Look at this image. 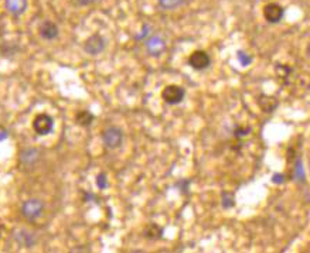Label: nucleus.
<instances>
[{
  "instance_id": "1",
  "label": "nucleus",
  "mask_w": 310,
  "mask_h": 253,
  "mask_svg": "<svg viewBox=\"0 0 310 253\" xmlns=\"http://www.w3.org/2000/svg\"><path fill=\"white\" fill-rule=\"evenodd\" d=\"M186 97V91L184 88L179 86V85H167L163 91H161V98L166 103L169 105H177L180 103Z\"/></svg>"
},
{
  "instance_id": "2",
  "label": "nucleus",
  "mask_w": 310,
  "mask_h": 253,
  "mask_svg": "<svg viewBox=\"0 0 310 253\" xmlns=\"http://www.w3.org/2000/svg\"><path fill=\"white\" fill-rule=\"evenodd\" d=\"M102 140L108 149H118L124 142V132L116 126H111L102 133Z\"/></svg>"
},
{
  "instance_id": "3",
  "label": "nucleus",
  "mask_w": 310,
  "mask_h": 253,
  "mask_svg": "<svg viewBox=\"0 0 310 253\" xmlns=\"http://www.w3.org/2000/svg\"><path fill=\"white\" fill-rule=\"evenodd\" d=\"M33 129L40 136H46L54 129V119L47 113H40L33 121Z\"/></svg>"
},
{
  "instance_id": "4",
  "label": "nucleus",
  "mask_w": 310,
  "mask_h": 253,
  "mask_svg": "<svg viewBox=\"0 0 310 253\" xmlns=\"http://www.w3.org/2000/svg\"><path fill=\"white\" fill-rule=\"evenodd\" d=\"M105 47H106V40L103 38V36H101L100 33L92 34L84 44V50L89 55H98L105 50Z\"/></svg>"
},
{
  "instance_id": "5",
  "label": "nucleus",
  "mask_w": 310,
  "mask_h": 253,
  "mask_svg": "<svg viewBox=\"0 0 310 253\" xmlns=\"http://www.w3.org/2000/svg\"><path fill=\"white\" fill-rule=\"evenodd\" d=\"M43 209H44V204L40 200H28L22 206L23 217L27 218L28 221H33V219L40 217Z\"/></svg>"
},
{
  "instance_id": "6",
  "label": "nucleus",
  "mask_w": 310,
  "mask_h": 253,
  "mask_svg": "<svg viewBox=\"0 0 310 253\" xmlns=\"http://www.w3.org/2000/svg\"><path fill=\"white\" fill-rule=\"evenodd\" d=\"M188 64H190L191 68L201 71V70H206V68L210 67L211 58L206 51H200L199 50V51L191 52V55L188 57Z\"/></svg>"
},
{
  "instance_id": "7",
  "label": "nucleus",
  "mask_w": 310,
  "mask_h": 253,
  "mask_svg": "<svg viewBox=\"0 0 310 253\" xmlns=\"http://www.w3.org/2000/svg\"><path fill=\"white\" fill-rule=\"evenodd\" d=\"M284 7L278 3H269L263 7V17L268 23H272V25H276L282 20L284 17Z\"/></svg>"
},
{
  "instance_id": "8",
  "label": "nucleus",
  "mask_w": 310,
  "mask_h": 253,
  "mask_svg": "<svg viewBox=\"0 0 310 253\" xmlns=\"http://www.w3.org/2000/svg\"><path fill=\"white\" fill-rule=\"evenodd\" d=\"M164 49H166V43H164V40L160 36L150 37L148 43H146V50H148L150 55H153V57L160 55L161 52L164 51Z\"/></svg>"
},
{
  "instance_id": "9",
  "label": "nucleus",
  "mask_w": 310,
  "mask_h": 253,
  "mask_svg": "<svg viewBox=\"0 0 310 253\" xmlns=\"http://www.w3.org/2000/svg\"><path fill=\"white\" fill-rule=\"evenodd\" d=\"M58 33H60L58 25H55L54 22L47 20V22H44L43 25H40V34H41L43 38H46V40H54V38H57Z\"/></svg>"
},
{
  "instance_id": "10",
  "label": "nucleus",
  "mask_w": 310,
  "mask_h": 253,
  "mask_svg": "<svg viewBox=\"0 0 310 253\" xmlns=\"http://www.w3.org/2000/svg\"><path fill=\"white\" fill-rule=\"evenodd\" d=\"M6 9L10 14L19 17L27 9V0H6Z\"/></svg>"
},
{
  "instance_id": "11",
  "label": "nucleus",
  "mask_w": 310,
  "mask_h": 253,
  "mask_svg": "<svg viewBox=\"0 0 310 253\" xmlns=\"http://www.w3.org/2000/svg\"><path fill=\"white\" fill-rule=\"evenodd\" d=\"M258 105L265 113H271L278 108V101H276V98L269 97V95H260L258 98Z\"/></svg>"
},
{
  "instance_id": "12",
  "label": "nucleus",
  "mask_w": 310,
  "mask_h": 253,
  "mask_svg": "<svg viewBox=\"0 0 310 253\" xmlns=\"http://www.w3.org/2000/svg\"><path fill=\"white\" fill-rule=\"evenodd\" d=\"M145 236L148 239H152V241L161 239V236H163V228H160L156 224H150V225H148V228L145 229Z\"/></svg>"
},
{
  "instance_id": "13",
  "label": "nucleus",
  "mask_w": 310,
  "mask_h": 253,
  "mask_svg": "<svg viewBox=\"0 0 310 253\" xmlns=\"http://www.w3.org/2000/svg\"><path fill=\"white\" fill-rule=\"evenodd\" d=\"M95 119V116L89 112V110H79L77 115H75V122L79 125V126H89L92 122Z\"/></svg>"
},
{
  "instance_id": "14",
  "label": "nucleus",
  "mask_w": 310,
  "mask_h": 253,
  "mask_svg": "<svg viewBox=\"0 0 310 253\" xmlns=\"http://www.w3.org/2000/svg\"><path fill=\"white\" fill-rule=\"evenodd\" d=\"M16 239L17 242L22 245V246H26V248H30L31 245H34V238L31 233L26 232V230H20L17 235H16Z\"/></svg>"
},
{
  "instance_id": "15",
  "label": "nucleus",
  "mask_w": 310,
  "mask_h": 253,
  "mask_svg": "<svg viewBox=\"0 0 310 253\" xmlns=\"http://www.w3.org/2000/svg\"><path fill=\"white\" fill-rule=\"evenodd\" d=\"M38 157H40L38 150H36V149H27V150H25V152L22 153V161H23V163H27V164H31V163H34L36 160H38Z\"/></svg>"
},
{
  "instance_id": "16",
  "label": "nucleus",
  "mask_w": 310,
  "mask_h": 253,
  "mask_svg": "<svg viewBox=\"0 0 310 253\" xmlns=\"http://www.w3.org/2000/svg\"><path fill=\"white\" fill-rule=\"evenodd\" d=\"M184 3V0H159V4H160L163 9H176L179 6H181Z\"/></svg>"
},
{
  "instance_id": "17",
  "label": "nucleus",
  "mask_w": 310,
  "mask_h": 253,
  "mask_svg": "<svg viewBox=\"0 0 310 253\" xmlns=\"http://www.w3.org/2000/svg\"><path fill=\"white\" fill-rule=\"evenodd\" d=\"M221 197H223V208L228 209V208L234 206V204H235V200H234V195H232V194L228 193V191H224Z\"/></svg>"
},
{
  "instance_id": "18",
  "label": "nucleus",
  "mask_w": 310,
  "mask_h": 253,
  "mask_svg": "<svg viewBox=\"0 0 310 253\" xmlns=\"http://www.w3.org/2000/svg\"><path fill=\"white\" fill-rule=\"evenodd\" d=\"M97 185H98L100 190H105V188L109 187V182L106 180V174L105 173H101L100 176L97 177Z\"/></svg>"
},
{
  "instance_id": "19",
  "label": "nucleus",
  "mask_w": 310,
  "mask_h": 253,
  "mask_svg": "<svg viewBox=\"0 0 310 253\" xmlns=\"http://www.w3.org/2000/svg\"><path fill=\"white\" fill-rule=\"evenodd\" d=\"M238 61L241 62V65H244V67H247L248 64H251V57H248L245 52H242V51H238Z\"/></svg>"
},
{
  "instance_id": "20",
  "label": "nucleus",
  "mask_w": 310,
  "mask_h": 253,
  "mask_svg": "<svg viewBox=\"0 0 310 253\" xmlns=\"http://www.w3.org/2000/svg\"><path fill=\"white\" fill-rule=\"evenodd\" d=\"M296 173H298V178L300 181L305 178V174H303V169H302V160H298L296 163Z\"/></svg>"
},
{
  "instance_id": "21",
  "label": "nucleus",
  "mask_w": 310,
  "mask_h": 253,
  "mask_svg": "<svg viewBox=\"0 0 310 253\" xmlns=\"http://www.w3.org/2000/svg\"><path fill=\"white\" fill-rule=\"evenodd\" d=\"M248 132H249V129H247V127H239V129L235 132V134L238 136V137H244V136H247V133Z\"/></svg>"
},
{
  "instance_id": "22",
  "label": "nucleus",
  "mask_w": 310,
  "mask_h": 253,
  "mask_svg": "<svg viewBox=\"0 0 310 253\" xmlns=\"http://www.w3.org/2000/svg\"><path fill=\"white\" fill-rule=\"evenodd\" d=\"M272 181L275 184H281V182H284V176L282 174H275L272 177Z\"/></svg>"
},
{
  "instance_id": "23",
  "label": "nucleus",
  "mask_w": 310,
  "mask_h": 253,
  "mask_svg": "<svg viewBox=\"0 0 310 253\" xmlns=\"http://www.w3.org/2000/svg\"><path fill=\"white\" fill-rule=\"evenodd\" d=\"M95 0H75V3L78 4V6H88V4H91V3H94Z\"/></svg>"
},
{
  "instance_id": "24",
  "label": "nucleus",
  "mask_w": 310,
  "mask_h": 253,
  "mask_svg": "<svg viewBox=\"0 0 310 253\" xmlns=\"http://www.w3.org/2000/svg\"><path fill=\"white\" fill-rule=\"evenodd\" d=\"M7 132L6 130H0V142H3V140H6L7 139Z\"/></svg>"
}]
</instances>
